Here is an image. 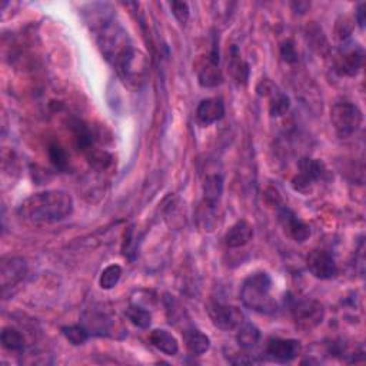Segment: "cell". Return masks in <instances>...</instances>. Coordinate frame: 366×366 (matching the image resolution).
<instances>
[{"mask_svg":"<svg viewBox=\"0 0 366 366\" xmlns=\"http://www.w3.org/2000/svg\"><path fill=\"white\" fill-rule=\"evenodd\" d=\"M73 198L65 190L52 189L33 194L17 207L23 221L33 225H50L62 222L73 214Z\"/></svg>","mask_w":366,"mask_h":366,"instance_id":"6da1fadb","label":"cell"},{"mask_svg":"<svg viewBox=\"0 0 366 366\" xmlns=\"http://www.w3.org/2000/svg\"><path fill=\"white\" fill-rule=\"evenodd\" d=\"M272 278L266 272H256L245 279L241 287L242 303L255 312L274 314L278 306L275 299L271 296Z\"/></svg>","mask_w":366,"mask_h":366,"instance_id":"7a4b0ae2","label":"cell"},{"mask_svg":"<svg viewBox=\"0 0 366 366\" xmlns=\"http://www.w3.org/2000/svg\"><path fill=\"white\" fill-rule=\"evenodd\" d=\"M113 68L116 69L125 85L132 89H141L146 83L149 62L146 54L136 48L130 49Z\"/></svg>","mask_w":366,"mask_h":366,"instance_id":"3957f363","label":"cell"},{"mask_svg":"<svg viewBox=\"0 0 366 366\" xmlns=\"http://www.w3.org/2000/svg\"><path fill=\"white\" fill-rule=\"evenodd\" d=\"M331 122L339 138H349L360 129L363 114L352 102L339 101L331 108Z\"/></svg>","mask_w":366,"mask_h":366,"instance_id":"277c9868","label":"cell"},{"mask_svg":"<svg viewBox=\"0 0 366 366\" xmlns=\"http://www.w3.org/2000/svg\"><path fill=\"white\" fill-rule=\"evenodd\" d=\"M291 314L303 331H311L323 322L325 309L323 305L315 299H294L291 303Z\"/></svg>","mask_w":366,"mask_h":366,"instance_id":"5b68a950","label":"cell"},{"mask_svg":"<svg viewBox=\"0 0 366 366\" xmlns=\"http://www.w3.org/2000/svg\"><path fill=\"white\" fill-rule=\"evenodd\" d=\"M365 59V50L363 48L352 41H345L340 48L338 49V53L335 56V68L336 72L342 76H349L354 78L356 76L362 66Z\"/></svg>","mask_w":366,"mask_h":366,"instance_id":"8992f818","label":"cell"},{"mask_svg":"<svg viewBox=\"0 0 366 366\" xmlns=\"http://www.w3.org/2000/svg\"><path fill=\"white\" fill-rule=\"evenodd\" d=\"M299 173L292 179V186L299 194H309L312 186L326 176V167L318 159L303 158L298 163Z\"/></svg>","mask_w":366,"mask_h":366,"instance_id":"52a82bcc","label":"cell"},{"mask_svg":"<svg viewBox=\"0 0 366 366\" xmlns=\"http://www.w3.org/2000/svg\"><path fill=\"white\" fill-rule=\"evenodd\" d=\"M207 315L216 327L222 331H234L246 321L241 309L221 302H212L207 305Z\"/></svg>","mask_w":366,"mask_h":366,"instance_id":"ba28073f","label":"cell"},{"mask_svg":"<svg viewBox=\"0 0 366 366\" xmlns=\"http://www.w3.org/2000/svg\"><path fill=\"white\" fill-rule=\"evenodd\" d=\"M276 210H278V221L281 226L295 242L303 243L305 241L309 239L311 236L309 225L305 223L291 207L281 203L279 206H276Z\"/></svg>","mask_w":366,"mask_h":366,"instance_id":"9c48e42d","label":"cell"},{"mask_svg":"<svg viewBox=\"0 0 366 366\" xmlns=\"http://www.w3.org/2000/svg\"><path fill=\"white\" fill-rule=\"evenodd\" d=\"M306 266L309 272L321 281L332 279L338 275V265L335 258L326 250H312L306 258Z\"/></svg>","mask_w":366,"mask_h":366,"instance_id":"30bf717a","label":"cell"},{"mask_svg":"<svg viewBox=\"0 0 366 366\" xmlns=\"http://www.w3.org/2000/svg\"><path fill=\"white\" fill-rule=\"evenodd\" d=\"M198 81L202 88L207 89L216 88L223 82V74L219 68V48L216 39H214L209 56L198 70Z\"/></svg>","mask_w":366,"mask_h":366,"instance_id":"8fae6325","label":"cell"},{"mask_svg":"<svg viewBox=\"0 0 366 366\" xmlns=\"http://www.w3.org/2000/svg\"><path fill=\"white\" fill-rule=\"evenodd\" d=\"M28 274V263L21 256H5L0 262V285L3 291L21 283Z\"/></svg>","mask_w":366,"mask_h":366,"instance_id":"7c38bea8","label":"cell"},{"mask_svg":"<svg viewBox=\"0 0 366 366\" xmlns=\"http://www.w3.org/2000/svg\"><path fill=\"white\" fill-rule=\"evenodd\" d=\"M301 343L296 339L274 338L266 345V355L271 360L279 363H287L296 359L301 354Z\"/></svg>","mask_w":366,"mask_h":366,"instance_id":"4fadbf2b","label":"cell"},{"mask_svg":"<svg viewBox=\"0 0 366 366\" xmlns=\"http://www.w3.org/2000/svg\"><path fill=\"white\" fill-rule=\"evenodd\" d=\"M69 128L72 130L73 134V141L76 148H78L82 153H89L93 148H96V138H94V133L92 132L90 126L83 122L82 119H70L69 122Z\"/></svg>","mask_w":366,"mask_h":366,"instance_id":"5bb4252c","label":"cell"},{"mask_svg":"<svg viewBox=\"0 0 366 366\" xmlns=\"http://www.w3.org/2000/svg\"><path fill=\"white\" fill-rule=\"evenodd\" d=\"M225 116V105L221 98H209L199 103L196 118L199 123L207 126L221 121Z\"/></svg>","mask_w":366,"mask_h":366,"instance_id":"9a60e30c","label":"cell"},{"mask_svg":"<svg viewBox=\"0 0 366 366\" xmlns=\"http://www.w3.org/2000/svg\"><path fill=\"white\" fill-rule=\"evenodd\" d=\"M254 238V227L247 221H238L235 225L229 227L225 235V243L229 247H242L247 245Z\"/></svg>","mask_w":366,"mask_h":366,"instance_id":"2e32d148","label":"cell"},{"mask_svg":"<svg viewBox=\"0 0 366 366\" xmlns=\"http://www.w3.org/2000/svg\"><path fill=\"white\" fill-rule=\"evenodd\" d=\"M183 342L187 352L192 355H203L210 348V339L194 326L183 331Z\"/></svg>","mask_w":366,"mask_h":366,"instance_id":"e0dca14e","label":"cell"},{"mask_svg":"<svg viewBox=\"0 0 366 366\" xmlns=\"http://www.w3.org/2000/svg\"><path fill=\"white\" fill-rule=\"evenodd\" d=\"M227 70L232 76V79L238 85H246L249 81V65L242 59V54L238 46H232L229 52Z\"/></svg>","mask_w":366,"mask_h":366,"instance_id":"ac0fdd59","label":"cell"},{"mask_svg":"<svg viewBox=\"0 0 366 366\" xmlns=\"http://www.w3.org/2000/svg\"><path fill=\"white\" fill-rule=\"evenodd\" d=\"M85 327L89 331L90 335H99V336H108L113 327V318L108 316L102 312H92L85 314Z\"/></svg>","mask_w":366,"mask_h":366,"instance_id":"d6986e66","label":"cell"},{"mask_svg":"<svg viewBox=\"0 0 366 366\" xmlns=\"http://www.w3.org/2000/svg\"><path fill=\"white\" fill-rule=\"evenodd\" d=\"M149 339H150V343L155 346L158 351H161L169 356H175L179 352L178 339L165 329L152 331Z\"/></svg>","mask_w":366,"mask_h":366,"instance_id":"ffe728a7","label":"cell"},{"mask_svg":"<svg viewBox=\"0 0 366 366\" xmlns=\"http://www.w3.org/2000/svg\"><path fill=\"white\" fill-rule=\"evenodd\" d=\"M236 331H238L236 332V342L241 348L245 351L254 349L261 340V331L254 323H250L247 321H243L238 326Z\"/></svg>","mask_w":366,"mask_h":366,"instance_id":"44dd1931","label":"cell"},{"mask_svg":"<svg viewBox=\"0 0 366 366\" xmlns=\"http://www.w3.org/2000/svg\"><path fill=\"white\" fill-rule=\"evenodd\" d=\"M223 194V178L221 175H210L203 183V196L206 203L214 207Z\"/></svg>","mask_w":366,"mask_h":366,"instance_id":"7402d4cb","label":"cell"},{"mask_svg":"<svg viewBox=\"0 0 366 366\" xmlns=\"http://www.w3.org/2000/svg\"><path fill=\"white\" fill-rule=\"evenodd\" d=\"M271 96V103H269V113L272 114L274 118L283 116V114L291 108V101H289L287 96L282 93L281 90H276V88L272 85L269 88V90L265 93V96Z\"/></svg>","mask_w":366,"mask_h":366,"instance_id":"603a6c76","label":"cell"},{"mask_svg":"<svg viewBox=\"0 0 366 366\" xmlns=\"http://www.w3.org/2000/svg\"><path fill=\"white\" fill-rule=\"evenodd\" d=\"M2 346L5 349L10 351V352H23L25 351V346H26V340L25 336L19 332L14 327H3L2 331Z\"/></svg>","mask_w":366,"mask_h":366,"instance_id":"cb8c5ba5","label":"cell"},{"mask_svg":"<svg viewBox=\"0 0 366 366\" xmlns=\"http://www.w3.org/2000/svg\"><path fill=\"white\" fill-rule=\"evenodd\" d=\"M85 156L89 165L96 170H106L113 163V156L110 153L99 148H93Z\"/></svg>","mask_w":366,"mask_h":366,"instance_id":"d4e9b609","label":"cell"},{"mask_svg":"<svg viewBox=\"0 0 366 366\" xmlns=\"http://www.w3.org/2000/svg\"><path fill=\"white\" fill-rule=\"evenodd\" d=\"M125 315L134 326L141 327V329H148L152 323L150 312H148L146 309H143V307L138 305H130L126 309Z\"/></svg>","mask_w":366,"mask_h":366,"instance_id":"484cf974","label":"cell"},{"mask_svg":"<svg viewBox=\"0 0 366 366\" xmlns=\"http://www.w3.org/2000/svg\"><path fill=\"white\" fill-rule=\"evenodd\" d=\"M122 267L119 265H109L103 269V272L101 274L99 285L105 291H109V289H113L116 286L122 278Z\"/></svg>","mask_w":366,"mask_h":366,"instance_id":"4316f807","label":"cell"},{"mask_svg":"<svg viewBox=\"0 0 366 366\" xmlns=\"http://www.w3.org/2000/svg\"><path fill=\"white\" fill-rule=\"evenodd\" d=\"M63 336L72 343V345H83L90 334L83 325H72V326H65L62 329Z\"/></svg>","mask_w":366,"mask_h":366,"instance_id":"83f0119b","label":"cell"},{"mask_svg":"<svg viewBox=\"0 0 366 366\" xmlns=\"http://www.w3.org/2000/svg\"><path fill=\"white\" fill-rule=\"evenodd\" d=\"M48 153H49V159L50 162L53 163V166L56 169L59 170H66L68 166H69V156L66 150L59 145V143H50L49 145V149H48Z\"/></svg>","mask_w":366,"mask_h":366,"instance_id":"f1b7e54d","label":"cell"},{"mask_svg":"<svg viewBox=\"0 0 366 366\" xmlns=\"http://www.w3.org/2000/svg\"><path fill=\"white\" fill-rule=\"evenodd\" d=\"M170 9H172L173 16L176 17V21L181 25H185L187 22L189 14H190L187 3H185V2H172L170 3Z\"/></svg>","mask_w":366,"mask_h":366,"instance_id":"f546056e","label":"cell"},{"mask_svg":"<svg viewBox=\"0 0 366 366\" xmlns=\"http://www.w3.org/2000/svg\"><path fill=\"white\" fill-rule=\"evenodd\" d=\"M281 56L282 59L287 63H296L298 62V52L295 43L292 41H285L281 45Z\"/></svg>","mask_w":366,"mask_h":366,"instance_id":"4dcf8cb0","label":"cell"},{"mask_svg":"<svg viewBox=\"0 0 366 366\" xmlns=\"http://www.w3.org/2000/svg\"><path fill=\"white\" fill-rule=\"evenodd\" d=\"M365 9H366V5H365V3H360V5L358 6V9H356V16H355V19H356L358 25L360 26V29L365 28V21H366V19H365V13H366Z\"/></svg>","mask_w":366,"mask_h":366,"instance_id":"1f68e13d","label":"cell"}]
</instances>
